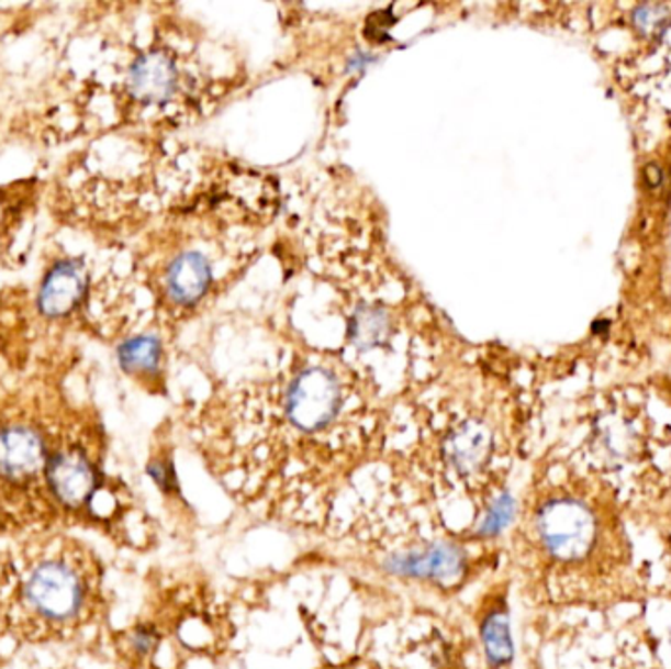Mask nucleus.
Returning a JSON list of instances; mask_svg holds the SVG:
<instances>
[{
	"label": "nucleus",
	"mask_w": 671,
	"mask_h": 669,
	"mask_svg": "<svg viewBox=\"0 0 671 669\" xmlns=\"http://www.w3.org/2000/svg\"><path fill=\"white\" fill-rule=\"evenodd\" d=\"M526 534L546 591L570 606H613L638 593L635 544L615 487L595 471H561L530 504Z\"/></svg>",
	"instance_id": "f257e3e1"
},
{
	"label": "nucleus",
	"mask_w": 671,
	"mask_h": 669,
	"mask_svg": "<svg viewBox=\"0 0 671 669\" xmlns=\"http://www.w3.org/2000/svg\"><path fill=\"white\" fill-rule=\"evenodd\" d=\"M97 593V561L79 540L49 536L0 554V624L19 638H71L89 623Z\"/></svg>",
	"instance_id": "f03ea898"
},
{
	"label": "nucleus",
	"mask_w": 671,
	"mask_h": 669,
	"mask_svg": "<svg viewBox=\"0 0 671 669\" xmlns=\"http://www.w3.org/2000/svg\"><path fill=\"white\" fill-rule=\"evenodd\" d=\"M47 461L46 442L40 432L24 424L0 428V531L14 524L10 509L36 504L30 495L37 501L40 497L46 501V495L54 499L47 491L49 487H37L40 481L47 483Z\"/></svg>",
	"instance_id": "7ed1b4c3"
},
{
	"label": "nucleus",
	"mask_w": 671,
	"mask_h": 669,
	"mask_svg": "<svg viewBox=\"0 0 671 669\" xmlns=\"http://www.w3.org/2000/svg\"><path fill=\"white\" fill-rule=\"evenodd\" d=\"M340 387L331 371L322 367L304 369L294 377L287 393V414L297 428L321 431L338 414Z\"/></svg>",
	"instance_id": "20e7f679"
},
{
	"label": "nucleus",
	"mask_w": 671,
	"mask_h": 669,
	"mask_svg": "<svg viewBox=\"0 0 671 669\" xmlns=\"http://www.w3.org/2000/svg\"><path fill=\"white\" fill-rule=\"evenodd\" d=\"M46 479L54 501L65 511H81L91 503L99 487L97 469L81 449H64L49 456Z\"/></svg>",
	"instance_id": "39448f33"
},
{
	"label": "nucleus",
	"mask_w": 671,
	"mask_h": 669,
	"mask_svg": "<svg viewBox=\"0 0 671 669\" xmlns=\"http://www.w3.org/2000/svg\"><path fill=\"white\" fill-rule=\"evenodd\" d=\"M385 568L399 576L448 581L460 576L463 569V551L456 544L440 542L424 550L396 554L387 559Z\"/></svg>",
	"instance_id": "423d86ee"
},
{
	"label": "nucleus",
	"mask_w": 671,
	"mask_h": 669,
	"mask_svg": "<svg viewBox=\"0 0 671 669\" xmlns=\"http://www.w3.org/2000/svg\"><path fill=\"white\" fill-rule=\"evenodd\" d=\"M493 451V431L485 422L466 421L446 436L444 456L460 473H476Z\"/></svg>",
	"instance_id": "0eeeda50"
},
{
	"label": "nucleus",
	"mask_w": 671,
	"mask_h": 669,
	"mask_svg": "<svg viewBox=\"0 0 671 669\" xmlns=\"http://www.w3.org/2000/svg\"><path fill=\"white\" fill-rule=\"evenodd\" d=\"M177 71L174 62L161 52H149L132 65L130 91L147 104L166 102L176 91Z\"/></svg>",
	"instance_id": "6e6552de"
},
{
	"label": "nucleus",
	"mask_w": 671,
	"mask_h": 669,
	"mask_svg": "<svg viewBox=\"0 0 671 669\" xmlns=\"http://www.w3.org/2000/svg\"><path fill=\"white\" fill-rule=\"evenodd\" d=\"M83 294V267L75 261H64L47 274L40 291V309L49 319H59L74 311Z\"/></svg>",
	"instance_id": "1a4fd4ad"
},
{
	"label": "nucleus",
	"mask_w": 671,
	"mask_h": 669,
	"mask_svg": "<svg viewBox=\"0 0 671 669\" xmlns=\"http://www.w3.org/2000/svg\"><path fill=\"white\" fill-rule=\"evenodd\" d=\"M211 283V266L199 252L177 257L167 274V289L177 303L191 304L203 297Z\"/></svg>",
	"instance_id": "9d476101"
},
{
	"label": "nucleus",
	"mask_w": 671,
	"mask_h": 669,
	"mask_svg": "<svg viewBox=\"0 0 671 669\" xmlns=\"http://www.w3.org/2000/svg\"><path fill=\"white\" fill-rule=\"evenodd\" d=\"M481 642L491 668H505L515 656V644L511 636V621L505 603L493 609L481 623Z\"/></svg>",
	"instance_id": "9b49d317"
},
{
	"label": "nucleus",
	"mask_w": 671,
	"mask_h": 669,
	"mask_svg": "<svg viewBox=\"0 0 671 669\" xmlns=\"http://www.w3.org/2000/svg\"><path fill=\"white\" fill-rule=\"evenodd\" d=\"M389 336H391V319L381 306L361 304L351 314V344L361 352L378 348L381 344H385Z\"/></svg>",
	"instance_id": "f8f14e48"
},
{
	"label": "nucleus",
	"mask_w": 671,
	"mask_h": 669,
	"mask_svg": "<svg viewBox=\"0 0 671 669\" xmlns=\"http://www.w3.org/2000/svg\"><path fill=\"white\" fill-rule=\"evenodd\" d=\"M159 342L154 336H138L120 348V364L126 371H152L159 361Z\"/></svg>",
	"instance_id": "ddd939ff"
},
{
	"label": "nucleus",
	"mask_w": 671,
	"mask_h": 669,
	"mask_svg": "<svg viewBox=\"0 0 671 669\" xmlns=\"http://www.w3.org/2000/svg\"><path fill=\"white\" fill-rule=\"evenodd\" d=\"M516 514V503L513 497L505 493V495L495 499V503L491 504L483 523L479 526V536H485V538H493L496 534L505 531L508 524L513 523Z\"/></svg>",
	"instance_id": "4468645a"
},
{
	"label": "nucleus",
	"mask_w": 671,
	"mask_h": 669,
	"mask_svg": "<svg viewBox=\"0 0 671 669\" xmlns=\"http://www.w3.org/2000/svg\"><path fill=\"white\" fill-rule=\"evenodd\" d=\"M147 473L154 477V481H156L161 491H166V493L176 491V473H174V468H171L169 464H166V461H154V464L147 468Z\"/></svg>",
	"instance_id": "2eb2a0df"
},
{
	"label": "nucleus",
	"mask_w": 671,
	"mask_h": 669,
	"mask_svg": "<svg viewBox=\"0 0 671 669\" xmlns=\"http://www.w3.org/2000/svg\"><path fill=\"white\" fill-rule=\"evenodd\" d=\"M154 644H156V633H154L152 628L142 626V628H138V631L134 633V648H136L139 654H146V651L152 650Z\"/></svg>",
	"instance_id": "dca6fc26"
}]
</instances>
